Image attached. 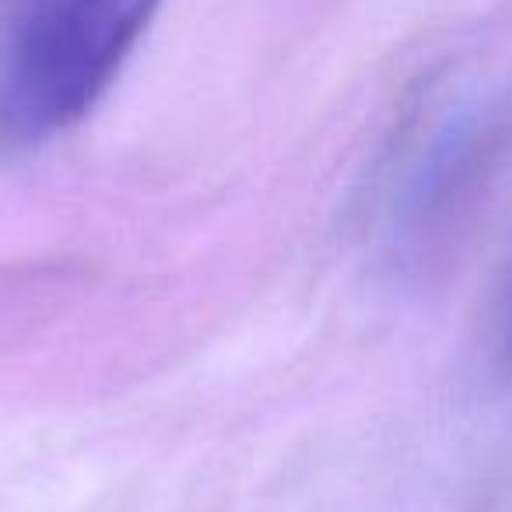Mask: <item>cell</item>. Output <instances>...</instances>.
Wrapping results in <instances>:
<instances>
[{"instance_id":"1","label":"cell","mask_w":512,"mask_h":512,"mask_svg":"<svg viewBox=\"0 0 512 512\" xmlns=\"http://www.w3.org/2000/svg\"><path fill=\"white\" fill-rule=\"evenodd\" d=\"M158 0H11L0 39V137L78 123L148 29Z\"/></svg>"}]
</instances>
